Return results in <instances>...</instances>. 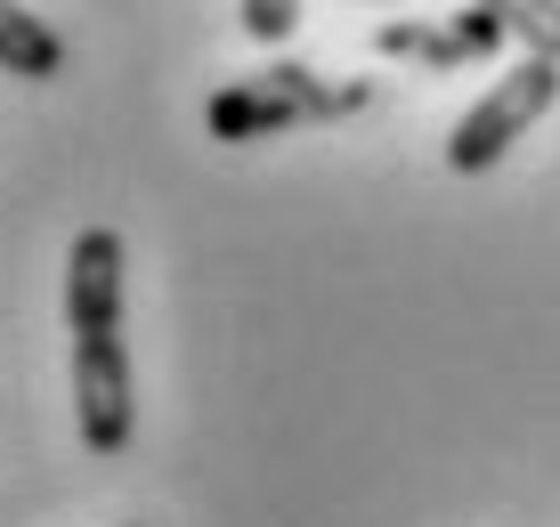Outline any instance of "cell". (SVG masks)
Wrapping results in <instances>:
<instances>
[{"instance_id":"obj_8","label":"cell","mask_w":560,"mask_h":527,"mask_svg":"<svg viewBox=\"0 0 560 527\" xmlns=\"http://www.w3.org/2000/svg\"><path fill=\"white\" fill-rule=\"evenodd\" d=\"M236 9H244V33H253V42H293L301 0H236Z\"/></svg>"},{"instance_id":"obj_4","label":"cell","mask_w":560,"mask_h":527,"mask_svg":"<svg viewBox=\"0 0 560 527\" xmlns=\"http://www.w3.org/2000/svg\"><path fill=\"white\" fill-rule=\"evenodd\" d=\"M512 33L495 25L488 9H455L447 25H415V16H398V25H382L374 33V49L382 57H398V66H422V73H463V66H479V57H495Z\"/></svg>"},{"instance_id":"obj_5","label":"cell","mask_w":560,"mask_h":527,"mask_svg":"<svg viewBox=\"0 0 560 527\" xmlns=\"http://www.w3.org/2000/svg\"><path fill=\"white\" fill-rule=\"evenodd\" d=\"M66 325L73 333H122V236L82 227L66 251Z\"/></svg>"},{"instance_id":"obj_6","label":"cell","mask_w":560,"mask_h":527,"mask_svg":"<svg viewBox=\"0 0 560 527\" xmlns=\"http://www.w3.org/2000/svg\"><path fill=\"white\" fill-rule=\"evenodd\" d=\"M0 73H16V82H57L66 73V42L16 0H0Z\"/></svg>"},{"instance_id":"obj_3","label":"cell","mask_w":560,"mask_h":527,"mask_svg":"<svg viewBox=\"0 0 560 527\" xmlns=\"http://www.w3.org/2000/svg\"><path fill=\"white\" fill-rule=\"evenodd\" d=\"M73 414H82L90 455H122L130 446V349L122 333H73Z\"/></svg>"},{"instance_id":"obj_2","label":"cell","mask_w":560,"mask_h":527,"mask_svg":"<svg viewBox=\"0 0 560 527\" xmlns=\"http://www.w3.org/2000/svg\"><path fill=\"white\" fill-rule=\"evenodd\" d=\"M552 97H560V57H520V66H504V73L488 82V97L455 122L447 163L463 171V179L495 171V163L512 154V139H528V130H536V114H545Z\"/></svg>"},{"instance_id":"obj_1","label":"cell","mask_w":560,"mask_h":527,"mask_svg":"<svg viewBox=\"0 0 560 527\" xmlns=\"http://www.w3.org/2000/svg\"><path fill=\"white\" fill-rule=\"evenodd\" d=\"M350 114H365V82H334L317 66H260L211 97L203 130L220 147H244V139H277L293 122H350Z\"/></svg>"},{"instance_id":"obj_7","label":"cell","mask_w":560,"mask_h":527,"mask_svg":"<svg viewBox=\"0 0 560 527\" xmlns=\"http://www.w3.org/2000/svg\"><path fill=\"white\" fill-rule=\"evenodd\" d=\"M512 42H528V57H560V0H479Z\"/></svg>"}]
</instances>
